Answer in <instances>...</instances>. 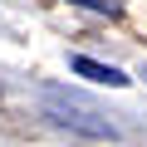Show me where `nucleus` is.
<instances>
[{
	"mask_svg": "<svg viewBox=\"0 0 147 147\" xmlns=\"http://www.w3.org/2000/svg\"><path fill=\"white\" fill-rule=\"evenodd\" d=\"M44 118H54L59 127H74V132H84V137H118V123L93 103V98H84L79 88H44Z\"/></svg>",
	"mask_w": 147,
	"mask_h": 147,
	"instance_id": "f257e3e1",
	"label": "nucleus"
},
{
	"mask_svg": "<svg viewBox=\"0 0 147 147\" xmlns=\"http://www.w3.org/2000/svg\"><path fill=\"white\" fill-rule=\"evenodd\" d=\"M74 74H79V79H93V84H108V88H127V84H132L123 69L98 64V59H88V54H79V59H74Z\"/></svg>",
	"mask_w": 147,
	"mask_h": 147,
	"instance_id": "f03ea898",
	"label": "nucleus"
},
{
	"mask_svg": "<svg viewBox=\"0 0 147 147\" xmlns=\"http://www.w3.org/2000/svg\"><path fill=\"white\" fill-rule=\"evenodd\" d=\"M74 5H88V10H98V15H118L123 0H74Z\"/></svg>",
	"mask_w": 147,
	"mask_h": 147,
	"instance_id": "7ed1b4c3",
	"label": "nucleus"
}]
</instances>
